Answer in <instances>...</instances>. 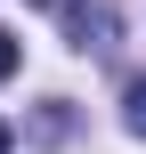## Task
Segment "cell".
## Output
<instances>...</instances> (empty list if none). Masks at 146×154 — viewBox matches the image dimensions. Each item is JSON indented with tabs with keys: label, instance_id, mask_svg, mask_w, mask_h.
Instances as JSON below:
<instances>
[{
	"label": "cell",
	"instance_id": "obj_1",
	"mask_svg": "<svg viewBox=\"0 0 146 154\" xmlns=\"http://www.w3.org/2000/svg\"><path fill=\"white\" fill-rule=\"evenodd\" d=\"M65 41L89 49V57H106V49L122 41V16H114L106 0H73V8H65Z\"/></svg>",
	"mask_w": 146,
	"mask_h": 154
},
{
	"label": "cell",
	"instance_id": "obj_4",
	"mask_svg": "<svg viewBox=\"0 0 146 154\" xmlns=\"http://www.w3.org/2000/svg\"><path fill=\"white\" fill-rule=\"evenodd\" d=\"M0 154H8V122H0Z\"/></svg>",
	"mask_w": 146,
	"mask_h": 154
},
{
	"label": "cell",
	"instance_id": "obj_2",
	"mask_svg": "<svg viewBox=\"0 0 146 154\" xmlns=\"http://www.w3.org/2000/svg\"><path fill=\"white\" fill-rule=\"evenodd\" d=\"M122 122H130V130H138V138H146V73H138V81H130V89H122Z\"/></svg>",
	"mask_w": 146,
	"mask_h": 154
},
{
	"label": "cell",
	"instance_id": "obj_3",
	"mask_svg": "<svg viewBox=\"0 0 146 154\" xmlns=\"http://www.w3.org/2000/svg\"><path fill=\"white\" fill-rule=\"evenodd\" d=\"M8 73H16V41L0 32V81H8Z\"/></svg>",
	"mask_w": 146,
	"mask_h": 154
}]
</instances>
